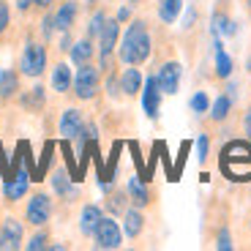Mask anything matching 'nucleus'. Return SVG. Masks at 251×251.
I'll return each mask as SVG.
<instances>
[{"mask_svg": "<svg viewBox=\"0 0 251 251\" xmlns=\"http://www.w3.org/2000/svg\"><path fill=\"white\" fill-rule=\"evenodd\" d=\"M153 55V36L148 19H131L126 22V30L118 41V60L123 66H145Z\"/></svg>", "mask_w": 251, "mask_h": 251, "instance_id": "nucleus-1", "label": "nucleus"}, {"mask_svg": "<svg viewBox=\"0 0 251 251\" xmlns=\"http://www.w3.org/2000/svg\"><path fill=\"white\" fill-rule=\"evenodd\" d=\"M50 66V50H47L44 38H25V47H22V55H19V74L27 76V79H41Z\"/></svg>", "mask_w": 251, "mask_h": 251, "instance_id": "nucleus-2", "label": "nucleus"}, {"mask_svg": "<svg viewBox=\"0 0 251 251\" xmlns=\"http://www.w3.org/2000/svg\"><path fill=\"white\" fill-rule=\"evenodd\" d=\"M101 82H104V74L96 63H85V66H76L74 74V85H71V96L74 101H93L101 90Z\"/></svg>", "mask_w": 251, "mask_h": 251, "instance_id": "nucleus-3", "label": "nucleus"}, {"mask_svg": "<svg viewBox=\"0 0 251 251\" xmlns=\"http://www.w3.org/2000/svg\"><path fill=\"white\" fill-rule=\"evenodd\" d=\"M52 213H55V200L47 194L44 188L33 191L30 200L25 205V224L30 226H44L52 221Z\"/></svg>", "mask_w": 251, "mask_h": 251, "instance_id": "nucleus-4", "label": "nucleus"}, {"mask_svg": "<svg viewBox=\"0 0 251 251\" xmlns=\"http://www.w3.org/2000/svg\"><path fill=\"white\" fill-rule=\"evenodd\" d=\"M27 191H30V172H27L17 158L14 172L6 175V180H3V202H6V205H17L22 197H27Z\"/></svg>", "mask_w": 251, "mask_h": 251, "instance_id": "nucleus-5", "label": "nucleus"}, {"mask_svg": "<svg viewBox=\"0 0 251 251\" xmlns=\"http://www.w3.org/2000/svg\"><path fill=\"white\" fill-rule=\"evenodd\" d=\"M93 246L101 251H115L123 246V226L115 221V216H104L93 232Z\"/></svg>", "mask_w": 251, "mask_h": 251, "instance_id": "nucleus-6", "label": "nucleus"}, {"mask_svg": "<svg viewBox=\"0 0 251 251\" xmlns=\"http://www.w3.org/2000/svg\"><path fill=\"white\" fill-rule=\"evenodd\" d=\"M156 79H158V88H161V93H164V96H175L177 90H180L183 66L175 60V57H170V60L158 63V69H156Z\"/></svg>", "mask_w": 251, "mask_h": 251, "instance_id": "nucleus-7", "label": "nucleus"}, {"mask_svg": "<svg viewBox=\"0 0 251 251\" xmlns=\"http://www.w3.org/2000/svg\"><path fill=\"white\" fill-rule=\"evenodd\" d=\"M0 243H3V251L25 249V224L14 216H6L0 221Z\"/></svg>", "mask_w": 251, "mask_h": 251, "instance_id": "nucleus-8", "label": "nucleus"}, {"mask_svg": "<svg viewBox=\"0 0 251 251\" xmlns=\"http://www.w3.org/2000/svg\"><path fill=\"white\" fill-rule=\"evenodd\" d=\"M142 109H145V115L151 120H158V112H161V99H164V93H161V88H158V79H156V74H148L145 76V85H142Z\"/></svg>", "mask_w": 251, "mask_h": 251, "instance_id": "nucleus-9", "label": "nucleus"}, {"mask_svg": "<svg viewBox=\"0 0 251 251\" xmlns=\"http://www.w3.org/2000/svg\"><path fill=\"white\" fill-rule=\"evenodd\" d=\"M52 17H55L57 33L74 30V27H76V19H79V0H60V3H55V8H52Z\"/></svg>", "mask_w": 251, "mask_h": 251, "instance_id": "nucleus-10", "label": "nucleus"}, {"mask_svg": "<svg viewBox=\"0 0 251 251\" xmlns=\"http://www.w3.org/2000/svg\"><path fill=\"white\" fill-rule=\"evenodd\" d=\"M22 93V74L19 69H3L0 71V104L6 107Z\"/></svg>", "mask_w": 251, "mask_h": 251, "instance_id": "nucleus-11", "label": "nucleus"}, {"mask_svg": "<svg viewBox=\"0 0 251 251\" xmlns=\"http://www.w3.org/2000/svg\"><path fill=\"white\" fill-rule=\"evenodd\" d=\"M82 126H85V115H82V109L69 107V109H63V112H60V120H57V134L71 142V139L82 131Z\"/></svg>", "mask_w": 251, "mask_h": 251, "instance_id": "nucleus-12", "label": "nucleus"}, {"mask_svg": "<svg viewBox=\"0 0 251 251\" xmlns=\"http://www.w3.org/2000/svg\"><path fill=\"white\" fill-rule=\"evenodd\" d=\"M126 191H128V200H131V205L142 207V210H148V207L156 202V191H153L148 183L142 180V177H128V186H126Z\"/></svg>", "mask_w": 251, "mask_h": 251, "instance_id": "nucleus-13", "label": "nucleus"}, {"mask_svg": "<svg viewBox=\"0 0 251 251\" xmlns=\"http://www.w3.org/2000/svg\"><path fill=\"white\" fill-rule=\"evenodd\" d=\"M120 219H123V235H126V238L137 240L139 235L145 232V224H148V219H145V210H142V207L128 205V207H126V213L120 216Z\"/></svg>", "mask_w": 251, "mask_h": 251, "instance_id": "nucleus-14", "label": "nucleus"}, {"mask_svg": "<svg viewBox=\"0 0 251 251\" xmlns=\"http://www.w3.org/2000/svg\"><path fill=\"white\" fill-rule=\"evenodd\" d=\"M145 76L139 66H126L123 74H120V90H123V99H137L142 93Z\"/></svg>", "mask_w": 251, "mask_h": 251, "instance_id": "nucleus-15", "label": "nucleus"}, {"mask_svg": "<svg viewBox=\"0 0 251 251\" xmlns=\"http://www.w3.org/2000/svg\"><path fill=\"white\" fill-rule=\"evenodd\" d=\"M17 101H19V107L25 109V112L41 115V112L47 109V90H44V85H33L30 90L19 93Z\"/></svg>", "mask_w": 251, "mask_h": 251, "instance_id": "nucleus-16", "label": "nucleus"}, {"mask_svg": "<svg viewBox=\"0 0 251 251\" xmlns=\"http://www.w3.org/2000/svg\"><path fill=\"white\" fill-rule=\"evenodd\" d=\"M50 85H52V90H55V93H60V96L71 93V85H74V71H71V66L66 60H57L55 66H52Z\"/></svg>", "mask_w": 251, "mask_h": 251, "instance_id": "nucleus-17", "label": "nucleus"}, {"mask_svg": "<svg viewBox=\"0 0 251 251\" xmlns=\"http://www.w3.org/2000/svg\"><path fill=\"white\" fill-rule=\"evenodd\" d=\"M101 219H104L101 205H96V202L82 205V210H79V235L82 238H93V232H96V226H99Z\"/></svg>", "mask_w": 251, "mask_h": 251, "instance_id": "nucleus-18", "label": "nucleus"}, {"mask_svg": "<svg viewBox=\"0 0 251 251\" xmlns=\"http://www.w3.org/2000/svg\"><path fill=\"white\" fill-rule=\"evenodd\" d=\"M96 55H99V50H96V41L88 36H82L79 41H74V47L69 50V60L74 63V66H85V63H93Z\"/></svg>", "mask_w": 251, "mask_h": 251, "instance_id": "nucleus-19", "label": "nucleus"}, {"mask_svg": "<svg viewBox=\"0 0 251 251\" xmlns=\"http://www.w3.org/2000/svg\"><path fill=\"white\" fill-rule=\"evenodd\" d=\"M232 104H235V93H232V90H229V93L224 90V93L210 104V109H207V120H210L213 126L224 123V120L232 115Z\"/></svg>", "mask_w": 251, "mask_h": 251, "instance_id": "nucleus-20", "label": "nucleus"}, {"mask_svg": "<svg viewBox=\"0 0 251 251\" xmlns=\"http://www.w3.org/2000/svg\"><path fill=\"white\" fill-rule=\"evenodd\" d=\"M52 191H55V197H60V200L71 202L76 197V188L74 183H71V175L66 172V167H57L55 172H52Z\"/></svg>", "mask_w": 251, "mask_h": 251, "instance_id": "nucleus-21", "label": "nucleus"}, {"mask_svg": "<svg viewBox=\"0 0 251 251\" xmlns=\"http://www.w3.org/2000/svg\"><path fill=\"white\" fill-rule=\"evenodd\" d=\"M226 0H219V6L213 11V33L216 36H235V22L229 17V8L224 6Z\"/></svg>", "mask_w": 251, "mask_h": 251, "instance_id": "nucleus-22", "label": "nucleus"}, {"mask_svg": "<svg viewBox=\"0 0 251 251\" xmlns=\"http://www.w3.org/2000/svg\"><path fill=\"white\" fill-rule=\"evenodd\" d=\"M213 55H216V69H213L216 82H226L229 76H232V57L226 55V50L221 47V41H216Z\"/></svg>", "mask_w": 251, "mask_h": 251, "instance_id": "nucleus-23", "label": "nucleus"}, {"mask_svg": "<svg viewBox=\"0 0 251 251\" xmlns=\"http://www.w3.org/2000/svg\"><path fill=\"white\" fill-rule=\"evenodd\" d=\"M180 11H183V0H158L156 3V14L161 19V25H175Z\"/></svg>", "mask_w": 251, "mask_h": 251, "instance_id": "nucleus-24", "label": "nucleus"}, {"mask_svg": "<svg viewBox=\"0 0 251 251\" xmlns=\"http://www.w3.org/2000/svg\"><path fill=\"white\" fill-rule=\"evenodd\" d=\"M128 205H131V200H128V191H123V188H112L107 194V202H104L109 216H123Z\"/></svg>", "mask_w": 251, "mask_h": 251, "instance_id": "nucleus-25", "label": "nucleus"}, {"mask_svg": "<svg viewBox=\"0 0 251 251\" xmlns=\"http://www.w3.org/2000/svg\"><path fill=\"white\" fill-rule=\"evenodd\" d=\"M50 246H52V232H50V224H44V226H36V235H30L25 249L27 251H47Z\"/></svg>", "mask_w": 251, "mask_h": 251, "instance_id": "nucleus-26", "label": "nucleus"}, {"mask_svg": "<svg viewBox=\"0 0 251 251\" xmlns=\"http://www.w3.org/2000/svg\"><path fill=\"white\" fill-rule=\"evenodd\" d=\"M101 88L107 90V96L112 101L123 99V90H120V74H118V66L115 69H109L107 74H104V82H101Z\"/></svg>", "mask_w": 251, "mask_h": 251, "instance_id": "nucleus-27", "label": "nucleus"}, {"mask_svg": "<svg viewBox=\"0 0 251 251\" xmlns=\"http://www.w3.org/2000/svg\"><path fill=\"white\" fill-rule=\"evenodd\" d=\"M107 8H93V14H90V19H88V27H85V36L88 38H99V33H101V27H104V22H107Z\"/></svg>", "mask_w": 251, "mask_h": 251, "instance_id": "nucleus-28", "label": "nucleus"}, {"mask_svg": "<svg viewBox=\"0 0 251 251\" xmlns=\"http://www.w3.org/2000/svg\"><path fill=\"white\" fill-rule=\"evenodd\" d=\"M8 27H11V6H8V0H0V44L6 41Z\"/></svg>", "mask_w": 251, "mask_h": 251, "instance_id": "nucleus-29", "label": "nucleus"}, {"mask_svg": "<svg viewBox=\"0 0 251 251\" xmlns=\"http://www.w3.org/2000/svg\"><path fill=\"white\" fill-rule=\"evenodd\" d=\"M38 30H41V38H44L47 44H50L52 36L57 33V27H55V17H52V8L41 14V27H38Z\"/></svg>", "mask_w": 251, "mask_h": 251, "instance_id": "nucleus-30", "label": "nucleus"}, {"mask_svg": "<svg viewBox=\"0 0 251 251\" xmlns=\"http://www.w3.org/2000/svg\"><path fill=\"white\" fill-rule=\"evenodd\" d=\"M207 109H210V99H207V93H205V90H197V93L191 96V112L202 118Z\"/></svg>", "mask_w": 251, "mask_h": 251, "instance_id": "nucleus-31", "label": "nucleus"}, {"mask_svg": "<svg viewBox=\"0 0 251 251\" xmlns=\"http://www.w3.org/2000/svg\"><path fill=\"white\" fill-rule=\"evenodd\" d=\"M207 153H210V134L202 131L200 137H197V156H200V164L207 161Z\"/></svg>", "mask_w": 251, "mask_h": 251, "instance_id": "nucleus-32", "label": "nucleus"}, {"mask_svg": "<svg viewBox=\"0 0 251 251\" xmlns=\"http://www.w3.org/2000/svg\"><path fill=\"white\" fill-rule=\"evenodd\" d=\"M74 30H66V33H60V44H57V50L63 52V55H69V50L74 47V36H71Z\"/></svg>", "mask_w": 251, "mask_h": 251, "instance_id": "nucleus-33", "label": "nucleus"}, {"mask_svg": "<svg viewBox=\"0 0 251 251\" xmlns=\"http://www.w3.org/2000/svg\"><path fill=\"white\" fill-rule=\"evenodd\" d=\"M55 3L57 0H33V11L44 14V11H50V8H55Z\"/></svg>", "mask_w": 251, "mask_h": 251, "instance_id": "nucleus-34", "label": "nucleus"}, {"mask_svg": "<svg viewBox=\"0 0 251 251\" xmlns=\"http://www.w3.org/2000/svg\"><path fill=\"white\" fill-rule=\"evenodd\" d=\"M243 134H246V139L251 142V104L246 107V112H243Z\"/></svg>", "mask_w": 251, "mask_h": 251, "instance_id": "nucleus-35", "label": "nucleus"}, {"mask_svg": "<svg viewBox=\"0 0 251 251\" xmlns=\"http://www.w3.org/2000/svg\"><path fill=\"white\" fill-rule=\"evenodd\" d=\"M131 8H134V6H128V3H126V6L120 8L118 14H115V17H118V22H120V25H126V22L131 19Z\"/></svg>", "mask_w": 251, "mask_h": 251, "instance_id": "nucleus-36", "label": "nucleus"}, {"mask_svg": "<svg viewBox=\"0 0 251 251\" xmlns=\"http://www.w3.org/2000/svg\"><path fill=\"white\" fill-rule=\"evenodd\" d=\"M14 3H17V11L25 14V17L33 11V0H14Z\"/></svg>", "mask_w": 251, "mask_h": 251, "instance_id": "nucleus-37", "label": "nucleus"}, {"mask_svg": "<svg viewBox=\"0 0 251 251\" xmlns=\"http://www.w3.org/2000/svg\"><path fill=\"white\" fill-rule=\"evenodd\" d=\"M246 71H249V74H251V55L246 57Z\"/></svg>", "mask_w": 251, "mask_h": 251, "instance_id": "nucleus-38", "label": "nucleus"}, {"mask_svg": "<svg viewBox=\"0 0 251 251\" xmlns=\"http://www.w3.org/2000/svg\"><path fill=\"white\" fill-rule=\"evenodd\" d=\"M246 11H249V22H251V0H246Z\"/></svg>", "mask_w": 251, "mask_h": 251, "instance_id": "nucleus-39", "label": "nucleus"}, {"mask_svg": "<svg viewBox=\"0 0 251 251\" xmlns=\"http://www.w3.org/2000/svg\"><path fill=\"white\" fill-rule=\"evenodd\" d=\"M85 3H88L90 8H96V3H101V0H85Z\"/></svg>", "mask_w": 251, "mask_h": 251, "instance_id": "nucleus-40", "label": "nucleus"}, {"mask_svg": "<svg viewBox=\"0 0 251 251\" xmlns=\"http://www.w3.org/2000/svg\"><path fill=\"white\" fill-rule=\"evenodd\" d=\"M139 3H142V0H128V6H139Z\"/></svg>", "mask_w": 251, "mask_h": 251, "instance_id": "nucleus-41", "label": "nucleus"}, {"mask_svg": "<svg viewBox=\"0 0 251 251\" xmlns=\"http://www.w3.org/2000/svg\"><path fill=\"white\" fill-rule=\"evenodd\" d=\"M0 251H3V243H0Z\"/></svg>", "mask_w": 251, "mask_h": 251, "instance_id": "nucleus-42", "label": "nucleus"}, {"mask_svg": "<svg viewBox=\"0 0 251 251\" xmlns=\"http://www.w3.org/2000/svg\"><path fill=\"white\" fill-rule=\"evenodd\" d=\"M249 226H251V219H249Z\"/></svg>", "mask_w": 251, "mask_h": 251, "instance_id": "nucleus-43", "label": "nucleus"}]
</instances>
